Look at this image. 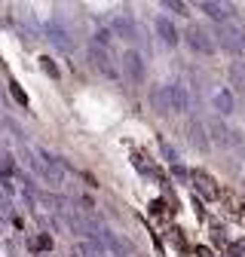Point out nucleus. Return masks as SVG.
<instances>
[{"mask_svg": "<svg viewBox=\"0 0 245 257\" xmlns=\"http://www.w3.org/2000/svg\"><path fill=\"white\" fill-rule=\"evenodd\" d=\"M40 68H43L46 74H52V77L58 74V68H55V64H52V58H49V55H43V58H40Z\"/></svg>", "mask_w": 245, "mask_h": 257, "instance_id": "obj_3", "label": "nucleus"}, {"mask_svg": "<svg viewBox=\"0 0 245 257\" xmlns=\"http://www.w3.org/2000/svg\"><path fill=\"white\" fill-rule=\"evenodd\" d=\"M196 257H214V251L205 248V245H196Z\"/></svg>", "mask_w": 245, "mask_h": 257, "instance_id": "obj_5", "label": "nucleus"}, {"mask_svg": "<svg viewBox=\"0 0 245 257\" xmlns=\"http://www.w3.org/2000/svg\"><path fill=\"white\" fill-rule=\"evenodd\" d=\"M193 187H196V193H202L205 199H221L224 196V190L214 184V178L211 175H205V172H199V169H193Z\"/></svg>", "mask_w": 245, "mask_h": 257, "instance_id": "obj_1", "label": "nucleus"}, {"mask_svg": "<svg viewBox=\"0 0 245 257\" xmlns=\"http://www.w3.org/2000/svg\"><path fill=\"white\" fill-rule=\"evenodd\" d=\"M10 89H13V95H16V101H19V104H28V98H25L22 89H19V83H10Z\"/></svg>", "mask_w": 245, "mask_h": 257, "instance_id": "obj_4", "label": "nucleus"}, {"mask_svg": "<svg viewBox=\"0 0 245 257\" xmlns=\"http://www.w3.org/2000/svg\"><path fill=\"white\" fill-rule=\"evenodd\" d=\"M172 202H166V199H153L150 202V217H157V220H169V217H175V208H169Z\"/></svg>", "mask_w": 245, "mask_h": 257, "instance_id": "obj_2", "label": "nucleus"}, {"mask_svg": "<svg viewBox=\"0 0 245 257\" xmlns=\"http://www.w3.org/2000/svg\"><path fill=\"white\" fill-rule=\"evenodd\" d=\"M37 248H52V239H49V236H40V239H37Z\"/></svg>", "mask_w": 245, "mask_h": 257, "instance_id": "obj_6", "label": "nucleus"}]
</instances>
